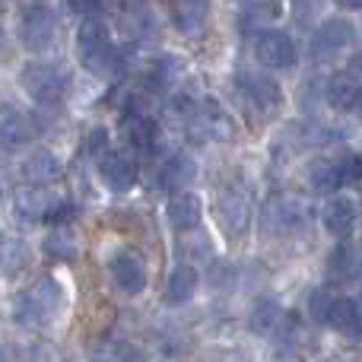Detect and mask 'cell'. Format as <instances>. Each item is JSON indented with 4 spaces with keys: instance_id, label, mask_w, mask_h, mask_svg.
<instances>
[{
    "instance_id": "obj_1",
    "label": "cell",
    "mask_w": 362,
    "mask_h": 362,
    "mask_svg": "<svg viewBox=\"0 0 362 362\" xmlns=\"http://www.w3.org/2000/svg\"><path fill=\"white\" fill-rule=\"evenodd\" d=\"M64 305H67V293H64L61 280L42 276L19 293L16 305H13V321L23 327H48L61 318Z\"/></svg>"
},
{
    "instance_id": "obj_2",
    "label": "cell",
    "mask_w": 362,
    "mask_h": 362,
    "mask_svg": "<svg viewBox=\"0 0 362 362\" xmlns=\"http://www.w3.org/2000/svg\"><path fill=\"white\" fill-rule=\"evenodd\" d=\"M76 57L89 74L112 76L121 67V51L115 48L112 32H108L105 19H83L80 32H76Z\"/></svg>"
},
{
    "instance_id": "obj_3",
    "label": "cell",
    "mask_w": 362,
    "mask_h": 362,
    "mask_svg": "<svg viewBox=\"0 0 362 362\" xmlns=\"http://www.w3.org/2000/svg\"><path fill=\"white\" fill-rule=\"evenodd\" d=\"M19 86L38 105H57L70 89V74L54 61H29L19 70Z\"/></svg>"
},
{
    "instance_id": "obj_4",
    "label": "cell",
    "mask_w": 362,
    "mask_h": 362,
    "mask_svg": "<svg viewBox=\"0 0 362 362\" xmlns=\"http://www.w3.org/2000/svg\"><path fill=\"white\" fill-rule=\"evenodd\" d=\"M13 206L29 223H42L45 219V223H54V226H67V219L76 213L67 197L54 194L51 187H38V185L23 187L16 194V200H13Z\"/></svg>"
},
{
    "instance_id": "obj_5",
    "label": "cell",
    "mask_w": 362,
    "mask_h": 362,
    "mask_svg": "<svg viewBox=\"0 0 362 362\" xmlns=\"http://www.w3.org/2000/svg\"><path fill=\"white\" fill-rule=\"evenodd\" d=\"M57 38V13L48 0H29L19 10V42L25 51H48Z\"/></svg>"
},
{
    "instance_id": "obj_6",
    "label": "cell",
    "mask_w": 362,
    "mask_h": 362,
    "mask_svg": "<svg viewBox=\"0 0 362 362\" xmlns=\"http://www.w3.org/2000/svg\"><path fill=\"white\" fill-rule=\"evenodd\" d=\"M235 89L242 95V102L257 115V118H274L283 108V89L280 83L270 74H257V70H248V74H235Z\"/></svg>"
},
{
    "instance_id": "obj_7",
    "label": "cell",
    "mask_w": 362,
    "mask_h": 362,
    "mask_svg": "<svg viewBox=\"0 0 362 362\" xmlns=\"http://www.w3.org/2000/svg\"><path fill=\"white\" fill-rule=\"evenodd\" d=\"M255 57L267 70H289L296 64V42L283 29H264L255 42Z\"/></svg>"
},
{
    "instance_id": "obj_8",
    "label": "cell",
    "mask_w": 362,
    "mask_h": 362,
    "mask_svg": "<svg viewBox=\"0 0 362 362\" xmlns=\"http://www.w3.org/2000/svg\"><path fill=\"white\" fill-rule=\"evenodd\" d=\"M353 42H356V25L350 19H327L312 35V54L327 61V57H337L346 48H353Z\"/></svg>"
},
{
    "instance_id": "obj_9",
    "label": "cell",
    "mask_w": 362,
    "mask_h": 362,
    "mask_svg": "<svg viewBox=\"0 0 362 362\" xmlns=\"http://www.w3.org/2000/svg\"><path fill=\"white\" fill-rule=\"evenodd\" d=\"M108 276L124 296H140L146 289V264L134 251L118 248L108 257Z\"/></svg>"
},
{
    "instance_id": "obj_10",
    "label": "cell",
    "mask_w": 362,
    "mask_h": 362,
    "mask_svg": "<svg viewBox=\"0 0 362 362\" xmlns=\"http://www.w3.org/2000/svg\"><path fill=\"white\" fill-rule=\"evenodd\" d=\"M191 124H197V131L204 134L206 140H219V144H226V140H235L238 127L235 121H232V115L226 112L223 105H216V102H200V105L191 108Z\"/></svg>"
},
{
    "instance_id": "obj_11",
    "label": "cell",
    "mask_w": 362,
    "mask_h": 362,
    "mask_svg": "<svg viewBox=\"0 0 362 362\" xmlns=\"http://www.w3.org/2000/svg\"><path fill=\"white\" fill-rule=\"evenodd\" d=\"M305 223H308L305 204L293 197L274 200L267 206V213H264V232L267 235H296L299 229H305Z\"/></svg>"
},
{
    "instance_id": "obj_12",
    "label": "cell",
    "mask_w": 362,
    "mask_h": 362,
    "mask_svg": "<svg viewBox=\"0 0 362 362\" xmlns=\"http://www.w3.org/2000/svg\"><path fill=\"white\" fill-rule=\"evenodd\" d=\"M216 223L229 238H242L251 226V200L242 191H226L216 204Z\"/></svg>"
},
{
    "instance_id": "obj_13",
    "label": "cell",
    "mask_w": 362,
    "mask_h": 362,
    "mask_svg": "<svg viewBox=\"0 0 362 362\" xmlns=\"http://www.w3.org/2000/svg\"><path fill=\"white\" fill-rule=\"evenodd\" d=\"M99 178H102V185H105L108 191L124 194V191H131V187L137 185L140 169H137V163H134L131 156H124V153H105V156L99 159Z\"/></svg>"
},
{
    "instance_id": "obj_14",
    "label": "cell",
    "mask_w": 362,
    "mask_h": 362,
    "mask_svg": "<svg viewBox=\"0 0 362 362\" xmlns=\"http://www.w3.org/2000/svg\"><path fill=\"white\" fill-rule=\"evenodd\" d=\"M121 131H124L127 144L134 150H156L159 144V121L153 115H146L144 108H124V118H121Z\"/></svg>"
},
{
    "instance_id": "obj_15",
    "label": "cell",
    "mask_w": 362,
    "mask_h": 362,
    "mask_svg": "<svg viewBox=\"0 0 362 362\" xmlns=\"http://www.w3.org/2000/svg\"><path fill=\"white\" fill-rule=\"evenodd\" d=\"M165 223L172 226L175 232H187V229H197L200 223V197L191 191H178L165 200Z\"/></svg>"
},
{
    "instance_id": "obj_16",
    "label": "cell",
    "mask_w": 362,
    "mask_h": 362,
    "mask_svg": "<svg viewBox=\"0 0 362 362\" xmlns=\"http://www.w3.org/2000/svg\"><path fill=\"white\" fill-rule=\"evenodd\" d=\"M35 140V127L25 118L23 112H4L0 115V150L4 153H16L23 146H29Z\"/></svg>"
},
{
    "instance_id": "obj_17",
    "label": "cell",
    "mask_w": 362,
    "mask_h": 362,
    "mask_svg": "<svg viewBox=\"0 0 362 362\" xmlns=\"http://www.w3.org/2000/svg\"><path fill=\"white\" fill-rule=\"evenodd\" d=\"M210 16V0H175L172 6V23L185 35H200Z\"/></svg>"
},
{
    "instance_id": "obj_18",
    "label": "cell",
    "mask_w": 362,
    "mask_h": 362,
    "mask_svg": "<svg viewBox=\"0 0 362 362\" xmlns=\"http://www.w3.org/2000/svg\"><path fill=\"white\" fill-rule=\"evenodd\" d=\"M57 175H61V159H57L51 150H32L29 156L23 159V178L29 181V185L45 187Z\"/></svg>"
},
{
    "instance_id": "obj_19",
    "label": "cell",
    "mask_w": 362,
    "mask_h": 362,
    "mask_svg": "<svg viewBox=\"0 0 362 362\" xmlns=\"http://www.w3.org/2000/svg\"><path fill=\"white\" fill-rule=\"evenodd\" d=\"M194 289H197V270H194L191 264H178L169 274V280H165L163 302L165 305H185L194 296Z\"/></svg>"
},
{
    "instance_id": "obj_20",
    "label": "cell",
    "mask_w": 362,
    "mask_h": 362,
    "mask_svg": "<svg viewBox=\"0 0 362 362\" xmlns=\"http://www.w3.org/2000/svg\"><path fill=\"white\" fill-rule=\"evenodd\" d=\"M359 80L353 70H340V74H334L331 80H327V102H331V108H337V112H346V108L356 105L359 99Z\"/></svg>"
},
{
    "instance_id": "obj_21",
    "label": "cell",
    "mask_w": 362,
    "mask_h": 362,
    "mask_svg": "<svg viewBox=\"0 0 362 362\" xmlns=\"http://www.w3.org/2000/svg\"><path fill=\"white\" fill-rule=\"evenodd\" d=\"M356 226V204L350 197H334L325 206V229L337 238H346Z\"/></svg>"
},
{
    "instance_id": "obj_22",
    "label": "cell",
    "mask_w": 362,
    "mask_h": 362,
    "mask_svg": "<svg viewBox=\"0 0 362 362\" xmlns=\"http://www.w3.org/2000/svg\"><path fill=\"white\" fill-rule=\"evenodd\" d=\"M197 178V163H194L191 156H185V153H178V156H172L169 163L163 165V187L165 191H172V194H178V191H185L191 181Z\"/></svg>"
},
{
    "instance_id": "obj_23",
    "label": "cell",
    "mask_w": 362,
    "mask_h": 362,
    "mask_svg": "<svg viewBox=\"0 0 362 362\" xmlns=\"http://www.w3.org/2000/svg\"><path fill=\"white\" fill-rule=\"evenodd\" d=\"M32 264V251L19 238H0V276H19Z\"/></svg>"
},
{
    "instance_id": "obj_24",
    "label": "cell",
    "mask_w": 362,
    "mask_h": 362,
    "mask_svg": "<svg viewBox=\"0 0 362 362\" xmlns=\"http://www.w3.org/2000/svg\"><path fill=\"white\" fill-rule=\"evenodd\" d=\"M344 185L346 181H344V169H340V159H318L312 165V187L318 194H334Z\"/></svg>"
},
{
    "instance_id": "obj_25",
    "label": "cell",
    "mask_w": 362,
    "mask_h": 362,
    "mask_svg": "<svg viewBox=\"0 0 362 362\" xmlns=\"http://www.w3.org/2000/svg\"><path fill=\"white\" fill-rule=\"evenodd\" d=\"M356 270H359V255L353 245H337L327 255V274L334 280H350V276H356Z\"/></svg>"
},
{
    "instance_id": "obj_26",
    "label": "cell",
    "mask_w": 362,
    "mask_h": 362,
    "mask_svg": "<svg viewBox=\"0 0 362 362\" xmlns=\"http://www.w3.org/2000/svg\"><path fill=\"white\" fill-rule=\"evenodd\" d=\"M45 251H48L51 257H57V261H74L80 245H76V235L67 226H57V229H51L48 235H45Z\"/></svg>"
},
{
    "instance_id": "obj_27",
    "label": "cell",
    "mask_w": 362,
    "mask_h": 362,
    "mask_svg": "<svg viewBox=\"0 0 362 362\" xmlns=\"http://www.w3.org/2000/svg\"><path fill=\"white\" fill-rule=\"evenodd\" d=\"M181 76V64H178V57H156L153 61V67L146 70V80H150V86L153 89H159V93H165V89L172 86Z\"/></svg>"
},
{
    "instance_id": "obj_28",
    "label": "cell",
    "mask_w": 362,
    "mask_h": 362,
    "mask_svg": "<svg viewBox=\"0 0 362 362\" xmlns=\"http://www.w3.org/2000/svg\"><path fill=\"white\" fill-rule=\"evenodd\" d=\"M353 312H356V299H350V296H334L331 308H327V315H325V325L334 327V331L350 334Z\"/></svg>"
},
{
    "instance_id": "obj_29",
    "label": "cell",
    "mask_w": 362,
    "mask_h": 362,
    "mask_svg": "<svg viewBox=\"0 0 362 362\" xmlns=\"http://www.w3.org/2000/svg\"><path fill=\"white\" fill-rule=\"evenodd\" d=\"M280 16V0H248V6L242 10V29L245 25H257V23H267V19Z\"/></svg>"
},
{
    "instance_id": "obj_30",
    "label": "cell",
    "mask_w": 362,
    "mask_h": 362,
    "mask_svg": "<svg viewBox=\"0 0 362 362\" xmlns=\"http://www.w3.org/2000/svg\"><path fill=\"white\" fill-rule=\"evenodd\" d=\"M280 321H283V308L276 305V302H261V305L255 308V315H251V331H257V334H270V331H276L280 327Z\"/></svg>"
},
{
    "instance_id": "obj_31",
    "label": "cell",
    "mask_w": 362,
    "mask_h": 362,
    "mask_svg": "<svg viewBox=\"0 0 362 362\" xmlns=\"http://www.w3.org/2000/svg\"><path fill=\"white\" fill-rule=\"evenodd\" d=\"M67 4L70 13H76V16H86V19H102V13L112 6V0H64Z\"/></svg>"
},
{
    "instance_id": "obj_32",
    "label": "cell",
    "mask_w": 362,
    "mask_h": 362,
    "mask_svg": "<svg viewBox=\"0 0 362 362\" xmlns=\"http://www.w3.org/2000/svg\"><path fill=\"white\" fill-rule=\"evenodd\" d=\"M331 302H334L331 289H315L312 299H308V315H312L315 321H321V325H325V315H327V308H331Z\"/></svg>"
},
{
    "instance_id": "obj_33",
    "label": "cell",
    "mask_w": 362,
    "mask_h": 362,
    "mask_svg": "<svg viewBox=\"0 0 362 362\" xmlns=\"http://www.w3.org/2000/svg\"><path fill=\"white\" fill-rule=\"evenodd\" d=\"M105 150H108V131L105 127H93L86 134V153L89 156H105Z\"/></svg>"
},
{
    "instance_id": "obj_34",
    "label": "cell",
    "mask_w": 362,
    "mask_h": 362,
    "mask_svg": "<svg viewBox=\"0 0 362 362\" xmlns=\"http://www.w3.org/2000/svg\"><path fill=\"white\" fill-rule=\"evenodd\" d=\"M350 334H356V337H362V302L356 299V312H353V327Z\"/></svg>"
},
{
    "instance_id": "obj_35",
    "label": "cell",
    "mask_w": 362,
    "mask_h": 362,
    "mask_svg": "<svg viewBox=\"0 0 362 362\" xmlns=\"http://www.w3.org/2000/svg\"><path fill=\"white\" fill-rule=\"evenodd\" d=\"M340 10H362V0H334Z\"/></svg>"
},
{
    "instance_id": "obj_36",
    "label": "cell",
    "mask_w": 362,
    "mask_h": 362,
    "mask_svg": "<svg viewBox=\"0 0 362 362\" xmlns=\"http://www.w3.org/2000/svg\"><path fill=\"white\" fill-rule=\"evenodd\" d=\"M350 67H353V74H362V51H356V54H353Z\"/></svg>"
},
{
    "instance_id": "obj_37",
    "label": "cell",
    "mask_w": 362,
    "mask_h": 362,
    "mask_svg": "<svg viewBox=\"0 0 362 362\" xmlns=\"http://www.w3.org/2000/svg\"><path fill=\"white\" fill-rule=\"evenodd\" d=\"M356 105H359V115H362V89H359V99H356Z\"/></svg>"
}]
</instances>
